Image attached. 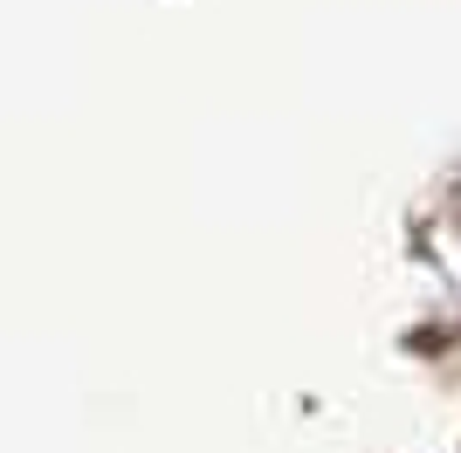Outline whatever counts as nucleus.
Wrapping results in <instances>:
<instances>
[]
</instances>
